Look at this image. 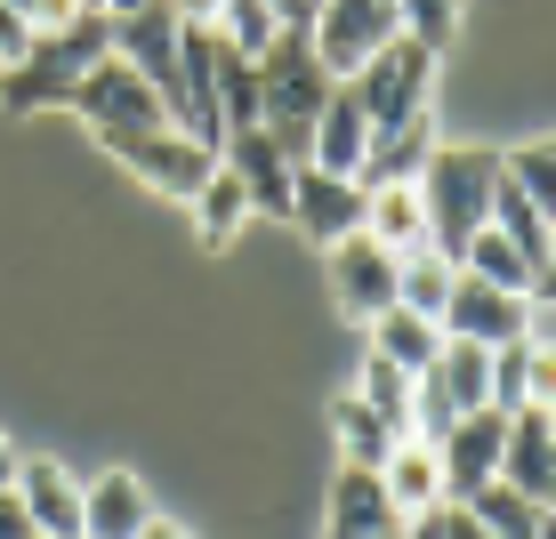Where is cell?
<instances>
[{"label": "cell", "instance_id": "6da1fadb", "mask_svg": "<svg viewBox=\"0 0 556 539\" xmlns=\"http://www.w3.org/2000/svg\"><path fill=\"white\" fill-rule=\"evenodd\" d=\"M419 218H428V249H444L459 266L468 234L492 218V185H501V153L492 145H435L419 169Z\"/></svg>", "mask_w": 556, "mask_h": 539}, {"label": "cell", "instance_id": "7402d4cb", "mask_svg": "<svg viewBox=\"0 0 556 539\" xmlns=\"http://www.w3.org/2000/svg\"><path fill=\"white\" fill-rule=\"evenodd\" d=\"M363 234L379 249H419L428 242V218H419V185H379V194H363Z\"/></svg>", "mask_w": 556, "mask_h": 539}, {"label": "cell", "instance_id": "30bf717a", "mask_svg": "<svg viewBox=\"0 0 556 539\" xmlns=\"http://www.w3.org/2000/svg\"><path fill=\"white\" fill-rule=\"evenodd\" d=\"M331 298H339V315L379 322L395 306V249H379L371 234L331 242Z\"/></svg>", "mask_w": 556, "mask_h": 539}, {"label": "cell", "instance_id": "2e32d148", "mask_svg": "<svg viewBox=\"0 0 556 539\" xmlns=\"http://www.w3.org/2000/svg\"><path fill=\"white\" fill-rule=\"evenodd\" d=\"M428 153H435L428 113L404 121V129H371V145H363V162H355V185H363V194H379V185H412L419 169H428Z\"/></svg>", "mask_w": 556, "mask_h": 539}, {"label": "cell", "instance_id": "277c9868", "mask_svg": "<svg viewBox=\"0 0 556 539\" xmlns=\"http://www.w3.org/2000/svg\"><path fill=\"white\" fill-rule=\"evenodd\" d=\"M339 89L363 105V121H371V129H404V121H419L428 98H435V49H419L412 33H395V41L379 49L363 73H348Z\"/></svg>", "mask_w": 556, "mask_h": 539}, {"label": "cell", "instance_id": "f1b7e54d", "mask_svg": "<svg viewBox=\"0 0 556 539\" xmlns=\"http://www.w3.org/2000/svg\"><path fill=\"white\" fill-rule=\"evenodd\" d=\"M355 395L371 402V411L388 419L395 435H412V378L395 371V362H379V355H371V362H363V387H355Z\"/></svg>", "mask_w": 556, "mask_h": 539}, {"label": "cell", "instance_id": "60d3db41", "mask_svg": "<svg viewBox=\"0 0 556 539\" xmlns=\"http://www.w3.org/2000/svg\"><path fill=\"white\" fill-rule=\"evenodd\" d=\"M0 9H16V16H33V0H0Z\"/></svg>", "mask_w": 556, "mask_h": 539}, {"label": "cell", "instance_id": "ab89813d", "mask_svg": "<svg viewBox=\"0 0 556 539\" xmlns=\"http://www.w3.org/2000/svg\"><path fill=\"white\" fill-rule=\"evenodd\" d=\"M0 484H16V451H9V435H0Z\"/></svg>", "mask_w": 556, "mask_h": 539}, {"label": "cell", "instance_id": "cb8c5ba5", "mask_svg": "<svg viewBox=\"0 0 556 539\" xmlns=\"http://www.w3.org/2000/svg\"><path fill=\"white\" fill-rule=\"evenodd\" d=\"M331 427H339V467H379V459H388L395 442H404V435H395V427H388V419H379L363 395L339 402V411H331Z\"/></svg>", "mask_w": 556, "mask_h": 539}, {"label": "cell", "instance_id": "1f68e13d", "mask_svg": "<svg viewBox=\"0 0 556 539\" xmlns=\"http://www.w3.org/2000/svg\"><path fill=\"white\" fill-rule=\"evenodd\" d=\"M532 402V346H492V411H525Z\"/></svg>", "mask_w": 556, "mask_h": 539}, {"label": "cell", "instance_id": "836d02e7", "mask_svg": "<svg viewBox=\"0 0 556 539\" xmlns=\"http://www.w3.org/2000/svg\"><path fill=\"white\" fill-rule=\"evenodd\" d=\"M25 49H33V25H25L16 9H0V73H9V65H25Z\"/></svg>", "mask_w": 556, "mask_h": 539}, {"label": "cell", "instance_id": "44dd1931", "mask_svg": "<svg viewBox=\"0 0 556 539\" xmlns=\"http://www.w3.org/2000/svg\"><path fill=\"white\" fill-rule=\"evenodd\" d=\"M459 274H468V282H492V291H516V298L548 291V282L516 258V242L501 234V226H476V234H468V249H459Z\"/></svg>", "mask_w": 556, "mask_h": 539}, {"label": "cell", "instance_id": "603a6c76", "mask_svg": "<svg viewBox=\"0 0 556 539\" xmlns=\"http://www.w3.org/2000/svg\"><path fill=\"white\" fill-rule=\"evenodd\" d=\"M452 274H459V266L444 258V249H428V242H419V249H404V258H395V306H412V315H444V298H452Z\"/></svg>", "mask_w": 556, "mask_h": 539}, {"label": "cell", "instance_id": "7c38bea8", "mask_svg": "<svg viewBox=\"0 0 556 539\" xmlns=\"http://www.w3.org/2000/svg\"><path fill=\"white\" fill-rule=\"evenodd\" d=\"M291 218H299V234L306 242H348L363 234V185L355 178H323V169H299L291 178Z\"/></svg>", "mask_w": 556, "mask_h": 539}, {"label": "cell", "instance_id": "52a82bcc", "mask_svg": "<svg viewBox=\"0 0 556 539\" xmlns=\"http://www.w3.org/2000/svg\"><path fill=\"white\" fill-rule=\"evenodd\" d=\"M501 442H508V411H459L444 435H435V475H444V499L468 508L484 484H501Z\"/></svg>", "mask_w": 556, "mask_h": 539}, {"label": "cell", "instance_id": "4fadbf2b", "mask_svg": "<svg viewBox=\"0 0 556 539\" xmlns=\"http://www.w3.org/2000/svg\"><path fill=\"white\" fill-rule=\"evenodd\" d=\"M379 491H388V515L395 524H419L428 508H444V475H435V442H419V435H404L388 459H379Z\"/></svg>", "mask_w": 556, "mask_h": 539}, {"label": "cell", "instance_id": "3957f363", "mask_svg": "<svg viewBox=\"0 0 556 539\" xmlns=\"http://www.w3.org/2000/svg\"><path fill=\"white\" fill-rule=\"evenodd\" d=\"M331 73H323V56L306 33H275L258 56V129L275 138L291 162H306V145H315V113L331 98Z\"/></svg>", "mask_w": 556, "mask_h": 539}, {"label": "cell", "instance_id": "9c48e42d", "mask_svg": "<svg viewBox=\"0 0 556 539\" xmlns=\"http://www.w3.org/2000/svg\"><path fill=\"white\" fill-rule=\"evenodd\" d=\"M218 169L251 194V209L291 218V178H299V162L266 138V129H226V138H218Z\"/></svg>", "mask_w": 556, "mask_h": 539}, {"label": "cell", "instance_id": "ba28073f", "mask_svg": "<svg viewBox=\"0 0 556 539\" xmlns=\"http://www.w3.org/2000/svg\"><path fill=\"white\" fill-rule=\"evenodd\" d=\"M73 113H81L98 138H129V129H162V121H169L162 98H153L138 73L122 65V56H98V65L81 73V89H73Z\"/></svg>", "mask_w": 556, "mask_h": 539}, {"label": "cell", "instance_id": "8d00e7d4", "mask_svg": "<svg viewBox=\"0 0 556 539\" xmlns=\"http://www.w3.org/2000/svg\"><path fill=\"white\" fill-rule=\"evenodd\" d=\"M532 402H541V411L556 402V355L548 346H532Z\"/></svg>", "mask_w": 556, "mask_h": 539}, {"label": "cell", "instance_id": "5b68a950", "mask_svg": "<svg viewBox=\"0 0 556 539\" xmlns=\"http://www.w3.org/2000/svg\"><path fill=\"white\" fill-rule=\"evenodd\" d=\"M105 153L129 169V178H146L153 194H169V202H194L202 194V178L218 169V153L210 145H194L186 129H129V138H105Z\"/></svg>", "mask_w": 556, "mask_h": 539}, {"label": "cell", "instance_id": "7a4b0ae2", "mask_svg": "<svg viewBox=\"0 0 556 539\" xmlns=\"http://www.w3.org/2000/svg\"><path fill=\"white\" fill-rule=\"evenodd\" d=\"M98 56H113V33L98 9H81L73 25L56 33H33L25 65L0 73V113H49V105H73V89H81V73L98 65Z\"/></svg>", "mask_w": 556, "mask_h": 539}, {"label": "cell", "instance_id": "8992f818", "mask_svg": "<svg viewBox=\"0 0 556 539\" xmlns=\"http://www.w3.org/2000/svg\"><path fill=\"white\" fill-rule=\"evenodd\" d=\"M306 41H315V56H323L331 81H348V73H363L379 49L395 41V0H315Z\"/></svg>", "mask_w": 556, "mask_h": 539}, {"label": "cell", "instance_id": "d6a6232c", "mask_svg": "<svg viewBox=\"0 0 556 539\" xmlns=\"http://www.w3.org/2000/svg\"><path fill=\"white\" fill-rule=\"evenodd\" d=\"M404 531H412V539H492L468 508H452V499H444V508H428V515H419V524H404Z\"/></svg>", "mask_w": 556, "mask_h": 539}, {"label": "cell", "instance_id": "e0dca14e", "mask_svg": "<svg viewBox=\"0 0 556 539\" xmlns=\"http://www.w3.org/2000/svg\"><path fill=\"white\" fill-rule=\"evenodd\" d=\"M363 145H371V121H363V105L348 98V89H331V98H323V113H315V145H306V162H299V169H323V178H355Z\"/></svg>", "mask_w": 556, "mask_h": 539}, {"label": "cell", "instance_id": "8fae6325", "mask_svg": "<svg viewBox=\"0 0 556 539\" xmlns=\"http://www.w3.org/2000/svg\"><path fill=\"white\" fill-rule=\"evenodd\" d=\"M501 484L516 499H532V508H548L556 491V419L541 402H525V411H508V442H501Z\"/></svg>", "mask_w": 556, "mask_h": 539}, {"label": "cell", "instance_id": "e575fe53", "mask_svg": "<svg viewBox=\"0 0 556 539\" xmlns=\"http://www.w3.org/2000/svg\"><path fill=\"white\" fill-rule=\"evenodd\" d=\"M0 539H41L25 515V499H16V484H0Z\"/></svg>", "mask_w": 556, "mask_h": 539}, {"label": "cell", "instance_id": "f546056e", "mask_svg": "<svg viewBox=\"0 0 556 539\" xmlns=\"http://www.w3.org/2000/svg\"><path fill=\"white\" fill-rule=\"evenodd\" d=\"M501 178L516 185V194H532V202H556V145L548 138H532V145H516V153H501Z\"/></svg>", "mask_w": 556, "mask_h": 539}, {"label": "cell", "instance_id": "d590c367", "mask_svg": "<svg viewBox=\"0 0 556 539\" xmlns=\"http://www.w3.org/2000/svg\"><path fill=\"white\" fill-rule=\"evenodd\" d=\"M73 16H81V0H33L25 25H33V33H56V25H73Z\"/></svg>", "mask_w": 556, "mask_h": 539}, {"label": "cell", "instance_id": "ac0fdd59", "mask_svg": "<svg viewBox=\"0 0 556 539\" xmlns=\"http://www.w3.org/2000/svg\"><path fill=\"white\" fill-rule=\"evenodd\" d=\"M379 531H395L379 475H371V467H339V484H331V515H323V539H379Z\"/></svg>", "mask_w": 556, "mask_h": 539}, {"label": "cell", "instance_id": "ffe728a7", "mask_svg": "<svg viewBox=\"0 0 556 539\" xmlns=\"http://www.w3.org/2000/svg\"><path fill=\"white\" fill-rule=\"evenodd\" d=\"M371 355H379V362H395L404 378H419L435 355H444V331H435L428 315H412V306H388V315L371 322Z\"/></svg>", "mask_w": 556, "mask_h": 539}, {"label": "cell", "instance_id": "4dcf8cb0", "mask_svg": "<svg viewBox=\"0 0 556 539\" xmlns=\"http://www.w3.org/2000/svg\"><path fill=\"white\" fill-rule=\"evenodd\" d=\"M452 25H459V0H395V33H412L435 56L452 49Z\"/></svg>", "mask_w": 556, "mask_h": 539}, {"label": "cell", "instance_id": "f35d334b", "mask_svg": "<svg viewBox=\"0 0 556 539\" xmlns=\"http://www.w3.org/2000/svg\"><path fill=\"white\" fill-rule=\"evenodd\" d=\"M138 539H186V531H178V524H162V515H153V524H146Z\"/></svg>", "mask_w": 556, "mask_h": 539}, {"label": "cell", "instance_id": "74e56055", "mask_svg": "<svg viewBox=\"0 0 556 539\" xmlns=\"http://www.w3.org/2000/svg\"><path fill=\"white\" fill-rule=\"evenodd\" d=\"M178 25H218V0H162Z\"/></svg>", "mask_w": 556, "mask_h": 539}, {"label": "cell", "instance_id": "5bb4252c", "mask_svg": "<svg viewBox=\"0 0 556 539\" xmlns=\"http://www.w3.org/2000/svg\"><path fill=\"white\" fill-rule=\"evenodd\" d=\"M16 499L41 539H81V484L56 459H16Z\"/></svg>", "mask_w": 556, "mask_h": 539}, {"label": "cell", "instance_id": "d6986e66", "mask_svg": "<svg viewBox=\"0 0 556 539\" xmlns=\"http://www.w3.org/2000/svg\"><path fill=\"white\" fill-rule=\"evenodd\" d=\"M484 226H501V234L516 242V258H525L532 274L548 282V266H556V234H548V209H541V202L516 194V185L501 178V185H492V218H484Z\"/></svg>", "mask_w": 556, "mask_h": 539}, {"label": "cell", "instance_id": "b9f144b4", "mask_svg": "<svg viewBox=\"0 0 556 539\" xmlns=\"http://www.w3.org/2000/svg\"><path fill=\"white\" fill-rule=\"evenodd\" d=\"M379 539H404V524H395V531H379Z\"/></svg>", "mask_w": 556, "mask_h": 539}, {"label": "cell", "instance_id": "7bdbcfd3", "mask_svg": "<svg viewBox=\"0 0 556 539\" xmlns=\"http://www.w3.org/2000/svg\"><path fill=\"white\" fill-rule=\"evenodd\" d=\"M81 9H98V0H81Z\"/></svg>", "mask_w": 556, "mask_h": 539}, {"label": "cell", "instance_id": "d4e9b609", "mask_svg": "<svg viewBox=\"0 0 556 539\" xmlns=\"http://www.w3.org/2000/svg\"><path fill=\"white\" fill-rule=\"evenodd\" d=\"M242 218H251V194H242L226 169H210L202 194H194V234H202V249H226V242L242 234Z\"/></svg>", "mask_w": 556, "mask_h": 539}, {"label": "cell", "instance_id": "83f0119b", "mask_svg": "<svg viewBox=\"0 0 556 539\" xmlns=\"http://www.w3.org/2000/svg\"><path fill=\"white\" fill-rule=\"evenodd\" d=\"M218 121L226 129H258V65L235 49H218Z\"/></svg>", "mask_w": 556, "mask_h": 539}, {"label": "cell", "instance_id": "9a60e30c", "mask_svg": "<svg viewBox=\"0 0 556 539\" xmlns=\"http://www.w3.org/2000/svg\"><path fill=\"white\" fill-rule=\"evenodd\" d=\"M153 524V499L129 467L98 475V484H81V539H138Z\"/></svg>", "mask_w": 556, "mask_h": 539}, {"label": "cell", "instance_id": "484cf974", "mask_svg": "<svg viewBox=\"0 0 556 539\" xmlns=\"http://www.w3.org/2000/svg\"><path fill=\"white\" fill-rule=\"evenodd\" d=\"M468 515L484 524L492 539H548V508H532V499H516L508 484H484L468 499Z\"/></svg>", "mask_w": 556, "mask_h": 539}, {"label": "cell", "instance_id": "4316f807", "mask_svg": "<svg viewBox=\"0 0 556 539\" xmlns=\"http://www.w3.org/2000/svg\"><path fill=\"white\" fill-rule=\"evenodd\" d=\"M210 33H218V49H235V56H251V65H258V56H266V41H275V16H266V0H218V25H210Z\"/></svg>", "mask_w": 556, "mask_h": 539}]
</instances>
